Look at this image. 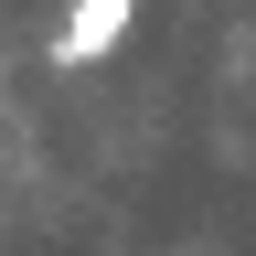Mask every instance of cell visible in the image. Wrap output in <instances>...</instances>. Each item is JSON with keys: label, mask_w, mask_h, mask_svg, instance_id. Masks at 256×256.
<instances>
[{"label": "cell", "mask_w": 256, "mask_h": 256, "mask_svg": "<svg viewBox=\"0 0 256 256\" xmlns=\"http://www.w3.org/2000/svg\"><path fill=\"white\" fill-rule=\"evenodd\" d=\"M128 32H139V0H64V22H54L43 64H54V75H86V64H107Z\"/></svg>", "instance_id": "1"}]
</instances>
